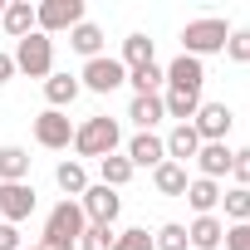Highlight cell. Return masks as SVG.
<instances>
[{
	"label": "cell",
	"instance_id": "obj_1",
	"mask_svg": "<svg viewBox=\"0 0 250 250\" xmlns=\"http://www.w3.org/2000/svg\"><path fill=\"white\" fill-rule=\"evenodd\" d=\"M118 143H123V128H118V118H108V113H98V118H88V123H79L74 128V152L79 157H113L118 152Z\"/></svg>",
	"mask_w": 250,
	"mask_h": 250
},
{
	"label": "cell",
	"instance_id": "obj_2",
	"mask_svg": "<svg viewBox=\"0 0 250 250\" xmlns=\"http://www.w3.org/2000/svg\"><path fill=\"white\" fill-rule=\"evenodd\" d=\"M83 226H88V221H83V206L64 196V201L44 216V240H40V245H44V250H74L79 235H83Z\"/></svg>",
	"mask_w": 250,
	"mask_h": 250
},
{
	"label": "cell",
	"instance_id": "obj_3",
	"mask_svg": "<svg viewBox=\"0 0 250 250\" xmlns=\"http://www.w3.org/2000/svg\"><path fill=\"white\" fill-rule=\"evenodd\" d=\"M226 40H230V25L216 20V15H201V20H187V30H182V54H191V59L206 64V54H226Z\"/></svg>",
	"mask_w": 250,
	"mask_h": 250
},
{
	"label": "cell",
	"instance_id": "obj_4",
	"mask_svg": "<svg viewBox=\"0 0 250 250\" xmlns=\"http://www.w3.org/2000/svg\"><path fill=\"white\" fill-rule=\"evenodd\" d=\"M15 74H25V79H49L54 74V40L49 35H25L20 44H15Z\"/></svg>",
	"mask_w": 250,
	"mask_h": 250
},
{
	"label": "cell",
	"instance_id": "obj_5",
	"mask_svg": "<svg viewBox=\"0 0 250 250\" xmlns=\"http://www.w3.org/2000/svg\"><path fill=\"white\" fill-rule=\"evenodd\" d=\"M83 25V0H40L35 5V30L40 35H64Z\"/></svg>",
	"mask_w": 250,
	"mask_h": 250
},
{
	"label": "cell",
	"instance_id": "obj_6",
	"mask_svg": "<svg viewBox=\"0 0 250 250\" xmlns=\"http://www.w3.org/2000/svg\"><path fill=\"white\" fill-rule=\"evenodd\" d=\"M128 83V69H123V59H113V54H98V59H88L83 64V74H79V88H88V93H113V88H123Z\"/></svg>",
	"mask_w": 250,
	"mask_h": 250
},
{
	"label": "cell",
	"instance_id": "obj_7",
	"mask_svg": "<svg viewBox=\"0 0 250 250\" xmlns=\"http://www.w3.org/2000/svg\"><path fill=\"white\" fill-rule=\"evenodd\" d=\"M79 206H83V221H88V226H113V221L123 216V196H118L113 187H103V182L88 187V191L79 196Z\"/></svg>",
	"mask_w": 250,
	"mask_h": 250
},
{
	"label": "cell",
	"instance_id": "obj_8",
	"mask_svg": "<svg viewBox=\"0 0 250 250\" xmlns=\"http://www.w3.org/2000/svg\"><path fill=\"white\" fill-rule=\"evenodd\" d=\"M35 143H40V147H49V152H64V147H74V123H69V113H59V108H44V113L35 118Z\"/></svg>",
	"mask_w": 250,
	"mask_h": 250
},
{
	"label": "cell",
	"instance_id": "obj_9",
	"mask_svg": "<svg viewBox=\"0 0 250 250\" xmlns=\"http://www.w3.org/2000/svg\"><path fill=\"white\" fill-rule=\"evenodd\" d=\"M35 206H40V196H35L30 182H0V221L20 226V221L35 216Z\"/></svg>",
	"mask_w": 250,
	"mask_h": 250
},
{
	"label": "cell",
	"instance_id": "obj_10",
	"mask_svg": "<svg viewBox=\"0 0 250 250\" xmlns=\"http://www.w3.org/2000/svg\"><path fill=\"white\" fill-rule=\"evenodd\" d=\"M230 123H235V113H230L226 103H201L196 118H191V128H196L201 143H226V138H230Z\"/></svg>",
	"mask_w": 250,
	"mask_h": 250
},
{
	"label": "cell",
	"instance_id": "obj_11",
	"mask_svg": "<svg viewBox=\"0 0 250 250\" xmlns=\"http://www.w3.org/2000/svg\"><path fill=\"white\" fill-rule=\"evenodd\" d=\"M162 74H167V88H177V93H201V83H206V64L191 54H177Z\"/></svg>",
	"mask_w": 250,
	"mask_h": 250
},
{
	"label": "cell",
	"instance_id": "obj_12",
	"mask_svg": "<svg viewBox=\"0 0 250 250\" xmlns=\"http://www.w3.org/2000/svg\"><path fill=\"white\" fill-rule=\"evenodd\" d=\"M123 157L133 162V172H138V167H152V172H157V167L167 162V143H162L157 133H138V138H128V152H123Z\"/></svg>",
	"mask_w": 250,
	"mask_h": 250
},
{
	"label": "cell",
	"instance_id": "obj_13",
	"mask_svg": "<svg viewBox=\"0 0 250 250\" xmlns=\"http://www.w3.org/2000/svg\"><path fill=\"white\" fill-rule=\"evenodd\" d=\"M191 162H196V177H206V182H221V177L230 172L235 152H230V143H201V152H196Z\"/></svg>",
	"mask_w": 250,
	"mask_h": 250
},
{
	"label": "cell",
	"instance_id": "obj_14",
	"mask_svg": "<svg viewBox=\"0 0 250 250\" xmlns=\"http://www.w3.org/2000/svg\"><path fill=\"white\" fill-rule=\"evenodd\" d=\"M221 191H226L221 182L191 177V182H187V196H182V201H187V206H191L196 216H216V206H221Z\"/></svg>",
	"mask_w": 250,
	"mask_h": 250
},
{
	"label": "cell",
	"instance_id": "obj_15",
	"mask_svg": "<svg viewBox=\"0 0 250 250\" xmlns=\"http://www.w3.org/2000/svg\"><path fill=\"white\" fill-rule=\"evenodd\" d=\"M221 240H226V221L221 216H196L187 226V245L191 250H221Z\"/></svg>",
	"mask_w": 250,
	"mask_h": 250
},
{
	"label": "cell",
	"instance_id": "obj_16",
	"mask_svg": "<svg viewBox=\"0 0 250 250\" xmlns=\"http://www.w3.org/2000/svg\"><path fill=\"white\" fill-rule=\"evenodd\" d=\"M128 118L138 123V133H152L157 123L167 118V108H162V93H133V103H128Z\"/></svg>",
	"mask_w": 250,
	"mask_h": 250
},
{
	"label": "cell",
	"instance_id": "obj_17",
	"mask_svg": "<svg viewBox=\"0 0 250 250\" xmlns=\"http://www.w3.org/2000/svg\"><path fill=\"white\" fill-rule=\"evenodd\" d=\"M162 143H167V162H182V167L201 152V138H196V128H191V123H177V128H172Z\"/></svg>",
	"mask_w": 250,
	"mask_h": 250
},
{
	"label": "cell",
	"instance_id": "obj_18",
	"mask_svg": "<svg viewBox=\"0 0 250 250\" xmlns=\"http://www.w3.org/2000/svg\"><path fill=\"white\" fill-rule=\"evenodd\" d=\"M0 25H5V35L20 44L25 35H35V5H30V0H5V15H0Z\"/></svg>",
	"mask_w": 250,
	"mask_h": 250
},
{
	"label": "cell",
	"instance_id": "obj_19",
	"mask_svg": "<svg viewBox=\"0 0 250 250\" xmlns=\"http://www.w3.org/2000/svg\"><path fill=\"white\" fill-rule=\"evenodd\" d=\"M69 49H74V54H83V64H88V59H98V54H103V30H98L93 20L74 25V30H69Z\"/></svg>",
	"mask_w": 250,
	"mask_h": 250
},
{
	"label": "cell",
	"instance_id": "obj_20",
	"mask_svg": "<svg viewBox=\"0 0 250 250\" xmlns=\"http://www.w3.org/2000/svg\"><path fill=\"white\" fill-rule=\"evenodd\" d=\"M79 93H83V88H79V74H49V79H44V98H49V108H59V113H64Z\"/></svg>",
	"mask_w": 250,
	"mask_h": 250
},
{
	"label": "cell",
	"instance_id": "obj_21",
	"mask_svg": "<svg viewBox=\"0 0 250 250\" xmlns=\"http://www.w3.org/2000/svg\"><path fill=\"white\" fill-rule=\"evenodd\" d=\"M0 182H30V152L20 143L0 147Z\"/></svg>",
	"mask_w": 250,
	"mask_h": 250
},
{
	"label": "cell",
	"instance_id": "obj_22",
	"mask_svg": "<svg viewBox=\"0 0 250 250\" xmlns=\"http://www.w3.org/2000/svg\"><path fill=\"white\" fill-rule=\"evenodd\" d=\"M147 64H157V44L147 40V35H128L123 40V69H147Z\"/></svg>",
	"mask_w": 250,
	"mask_h": 250
},
{
	"label": "cell",
	"instance_id": "obj_23",
	"mask_svg": "<svg viewBox=\"0 0 250 250\" xmlns=\"http://www.w3.org/2000/svg\"><path fill=\"white\" fill-rule=\"evenodd\" d=\"M54 182H59V191H64L69 201H79V196L88 191V172H83V162H74V157L54 167Z\"/></svg>",
	"mask_w": 250,
	"mask_h": 250
},
{
	"label": "cell",
	"instance_id": "obj_24",
	"mask_svg": "<svg viewBox=\"0 0 250 250\" xmlns=\"http://www.w3.org/2000/svg\"><path fill=\"white\" fill-rule=\"evenodd\" d=\"M187 182H191V177H187L182 162H162V167L152 172V187H157L162 196H187Z\"/></svg>",
	"mask_w": 250,
	"mask_h": 250
},
{
	"label": "cell",
	"instance_id": "obj_25",
	"mask_svg": "<svg viewBox=\"0 0 250 250\" xmlns=\"http://www.w3.org/2000/svg\"><path fill=\"white\" fill-rule=\"evenodd\" d=\"M98 182H103V187H113V191H123V187L133 182V162L123 157V152L103 157V162H98Z\"/></svg>",
	"mask_w": 250,
	"mask_h": 250
},
{
	"label": "cell",
	"instance_id": "obj_26",
	"mask_svg": "<svg viewBox=\"0 0 250 250\" xmlns=\"http://www.w3.org/2000/svg\"><path fill=\"white\" fill-rule=\"evenodd\" d=\"M162 108H167V118L191 123V118H196V108H201V93H177V88H162Z\"/></svg>",
	"mask_w": 250,
	"mask_h": 250
},
{
	"label": "cell",
	"instance_id": "obj_27",
	"mask_svg": "<svg viewBox=\"0 0 250 250\" xmlns=\"http://www.w3.org/2000/svg\"><path fill=\"white\" fill-rule=\"evenodd\" d=\"M221 211H226L230 226L250 221V187H230V191H221Z\"/></svg>",
	"mask_w": 250,
	"mask_h": 250
},
{
	"label": "cell",
	"instance_id": "obj_28",
	"mask_svg": "<svg viewBox=\"0 0 250 250\" xmlns=\"http://www.w3.org/2000/svg\"><path fill=\"white\" fill-rule=\"evenodd\" d=\"M128 83H133V93H162L167 88V74H162V64H147V69H133Z\"/></svg>",
	"mask_w": 250,
	"mask_h": 250
},
{
	"label": "cell",
	"instance_id": "obj_29",
	"mask_svg": "<svg viewBox=\"0 0 250 250\" xmlns=\"http://www.w3.org/2000/svg\"><path fill=\"white\" fill-rule=\"evenodd\" d=\"M152 245H157V250H191V245H187V226H182V221L157 226V230H152Z\"/></svg>",
	"mask_w": 250,
	"mask_h": 250
},
{
	"label": "cell",
	"instance_id": "obj_30",
	"mask_svg": "<svg viewBox=\"0 0 250 250\" xmlns=\"http://www.w3.org/2000/svg\"><path fill=\"white\" fill-rule=\"evenodd\" d=\"M113 226H83V235H79V245L74 250H113Z\"/></svg>",
	"mask_w": 250,
	"mask_h": 250
},
{
	"label": "cell",
	"instance_id": "obj_31",
	"mask_svg": "<svg viewBox=\"0 0 250 250\" xmlns=\"http://www.w3.org/2000/svg\"><path fill=\"white\" fill-rule=\"evenodd\" d=\"M113 250H157V245H152V235L143 226H128V230L113 235Z\"/></svg>",
	"mask_w": 250,
	"mask_h": 250
},
{
	"label": "cell",
	"instance_id": "obj_32",
	"mask_svg": "<svg viewBox=\"0 0 250 250\" xmlns=\"http://www.w3.org/2000/svg\"><path fill=\"white\" fill-rule=\"evenodd\" d=\"M226 59H230V64H250V30H230V40H226Z\"/></svg>",
	"mask_w": 250,
	"mask_h": 250
},
{
	"label": "cell",
	"instance_id": "obj_33",
	"mask_svg": "<svg viewBox=\"0 0 250 250\" xmlns=\"http://www.w3.org/2000/svg\"><path fill=\"white\" fill-rule=\"evenodd\" d=\"M226 250H250V221H240V226H226V240H221Z\"/></svg>",
	"mask_w": 250,
	"mask_h": 250
},
{
	"label": "cell",
	"instance_id": "obj_34",
	"mask_svg": "<svg viewBox=\"0 0 250 250\" xmlns=\"http://www.w3.org/2000/svg\"><path fill=\"white\" fill-rule=\"evenodd\" d=\"M230 177H235V187H250V147H240V152H235Z\"/></svg>",
	"mask_w": 250,
	"mask_h": 250
},
{
	"label": "cell",
	"instance_id": "obj_35",
	"mask_svg": "<svg viewBox=\"0 0 250 250\" xmlns=\"http://www.w3.org/2000/svg\"><path fill=\"white\" fill-rule=\"evenodd\" d=\"M0 250H20V226L0 221Z\"/></svg>",
	"mask_w": 250,
	"mask_h": 250
},
{
	"label": "cell",
	"instance_id": "obj_36",
	"mask_svg": "<svg viewBox=\"0 0 250 250\" xmlns=\"http://www.w3.org/2000/svg\"><path fill=\"white\" fill-rule=\"evenodd\" d=\"M10 79H15V59H10V54H5V49H0V88H5V83H10Z\"/></svg>",
	"mask_w": 250,
	"mask_h": 250
},
{
	"label": "cell",
	"instance_id": "obj_37",
	"mask_svg": "<svg viewBox=\"0 0 250 250\" xmlns=\"http://www.w3.org/2000/svg\"><path fill=\"white\" fill-rule=\"evenodd\" d=\"M20 250H44V245H20Z\"/></svg>",
	"mask_w": 250,
	"mask_h": 250
},
{
	"label": "cell",
	"instance_id": "obj_38",
	"mask_svg": "<svg viewBox=\"0 0 250 250\" xmlns=\"http://www.w3.org/2000/svg\"><path fill=\"white\" fill-rule=\"evenodd\" d=\"M0 15H5V0H0Z\"/></svg>",
	"mask_w": 250,
	"mask_h": 250
}]
</instances>
